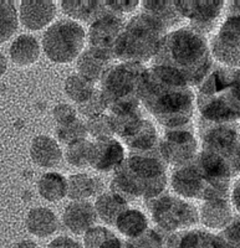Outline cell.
<instances>
[{"label":"cell","mask_w":240,"mask_h":248,"mask_svg":"<svg viewBox=\"0 0 240 248\" xmlns=\"http://www.w3.org/2000/svg\"><path fill=\"white\" fill-rule=\"evenodd\" d=\"M194 101L189 83L174 71L155 65L147 68L139 102L166 129L189 127Z\"/></svg>","instance_id":"1"},{"label":"cell","mask_w":240,"mask_h":248,"mask_svg":"<svg viewBox=\"0 0 240 248\" xmlns=\"http://www.w3.org/2000/svg\"><path fill=\"white\" fill-rule=\"evenodd\" d=\"M154 65L174 71L189 86L201 85L213 68L208 40L189 26L172 31L161 41Z\"/></svg>","instance_id":"2"},{"label":"cell","mask_w":240,"mask_h":248,"mask_svg":"<svg viewBox=\"0 0 240 248\" xmlns=\"http://www.w3.org/2000/svg\"><path fill=\"white\" fill-rule=\"evenodd\" d=\"M167 167L159 147L148 153H130L115 170L111 192L127 203L139 198L146 201L157 198L168 184Z\"/></svg>","instance_id":"3"},{"label":"cell","mask_w":240,"mask_h":248,"mask_svg":"<svg viewBox=\"0 0 240 248\" xmlns=\"http://www.w3.org/2000/svg\"><path fill=\"white\" fill-rule=\"evenodd\" d=\"M197 103L203 121L237 123L240 119V68L213 67L199 85Z\"/></svg>","instance_id":"4"},{"label":"cell","mask_w":240,"mask_h":248,"mask_svg":"<svg viewBox=\"0 0 240 248\" xmlns=\"http://www.w3.org/2000/svg\"><path fill=\"white\" fill-rule=\"evenodd\" d=\"M167 34V29L153 17L143 13L136 15L126 23L115 48V59L143 65L155 56Z\"/></svg>","instance_id":"5"},{"label":"cell","mask_w":240,"mask_h":248,"mask_svg":"<svg viewBox=\"0 0 240 248\" xmlns=\"http://www.w3.org/2000/svg\"><path fill=\"white\" fill-rule=\"evenodd\" d=\"M146 71L144 65L133 62L110 66L100 81V91L111 113L139 107V91Z\"/></svg>","instance_id":"6"},{"label":"cell","mask_w":240,"mask_h":248,"mask_svg":"<svg viewBox=\"0 0 240 248\" xmlns=\"http://www.w3.org/2000/svg\"><path fill=\"white\" fill-rule=\"evenodd\" d=\"M152 220L166 233L187 231L199 222V211L193 203L171 194L146 201Z\"/></svg>","instance_id":"7"},{"label":"cell","mask_w":240,"mask_h":248,"mask_svg":"<svg viewBox=\"0 0 240 248\" xmlns=\"http://www.w3.org/2000/svg\"><path fill=\"white\" fill-rule=\"evenodd\" d=\"M199 137L202 150L224 159L233 176L240 175V124L210 123L199 119Z\"/></svg>","instance_id":"8"},{"label":"cell","mask_w":240,"mask_h":248,"mask_svg":"<svg viewBox=\"0 0 240 248\" xmlns=\"http://www.w3.org/2000/svg\"><path fill=\"white\" fill-rule=\"evenodd\" d=\"M85 36V30L79 23L69 19L59 20L44 34V52L52 62L69 63L81 55Z\"/></svg>","instance_id":"9"},{"label":"cell","mask_w":240,"mask_h":248,"mask_svg":"<svg viewBox=\"0 0 240 248\" xmlns=\"http://www.w3.org/2000/svg\"><path fill=\"white\" fill-rule=\"evenodd\" d=\"M159 152L167 165L181 168L194 161L199 145L189 127L166 129L163 137L159 138Z\"/></svg>","instance_id":"10"},{"label":"cell","mask_w":240,"mask_h":248,"mask_svg":"<svg viewBox=\"0 0 240 248\" xmlns=\"http://www.w3.org/2000/svg\"><path fill=\"white\" fill-rule=\"evenodd\" d=\"M210 54L224 67L240 68V15H228L210 43Z\"/></svg>","instance_id":"11"},{"label":"cell","mask_w":240,"mask_h":248,"mask_svg":"<svg viewBox=\"0 0 240 248\" xmlns=\"http://www.w3.org/2000/svg\"><path fill=\"white\" fill-rule=\"evenodd\" d=\"M174 4L181 16L189 20V28L203 36L209 34L214 29L224 6V1L222 0H212V1L179 0L174 1Z\"/></svg>","instance_id":"12"},{"label":"cell","mask_w":240,"mask_h":248,"mask_svg":"<svg viewBox=\"0 0 240 248\" xmlns=\"http://www.w3.org/2000/svg\"><path fill=\"white\" fill-rule=\"evenodd\" d=\"M126 23L120 15L107 13L106 15L93 21L88 30L90 47L115 59V48L123 31Z\"/></svg>","instance_id":"13"},{"label":"cell","mask_w":240,"mask_h":248,"mask_svg":"<svg viewBox=\"0 0 240 248\" xmlns=\"http://www.w3.org/2000/svg\"><path fill=\"white\" fill-rule=\"evenodd\" d=\"M126 158L124 148L115 138L97 139L92 143L91 165L101 172L115 171Z\"/></svg>","instance_id":"14"},{"label":"cell","mask_w":240,"mask_h":248,"mask_svg":"<svg viewBox=\"0 0 240 248\" xmlns=\"http://www.w3.org/2000/svg\"><path fill=\"white\" fill-rule=\"evenodd\" d=\"M171 185L181 198L204 200L206 185L193 163L175 168L171 176Z\"/></svg>","instance_id":"15"},{"label":"cell","mask_w":240,"mask_h":248,"mask_svg":"<svg viewBox=\"0 0 240 248\" xmlns=\"http://www.w3.org/2000/svg\"><path fill=\"white\" fill-rule=\"evenodd\" d=\"M167 248H230L219 234L204 230H187L171 234Z\"/></svg>","instance_id":"16"},{"label":"cell","mask_w":240,"mask_h":248,"mask_svg":"<svg viewBox=\"0 0 240 248\" xmlns=\"http://www.w3.org/2000/svg\"><path fill=\"white\" fill-rule=\"evenodd\" d=\"M56 15V5L50 0H24L20 5V20L26 29L40 30Z\"/></svg>","instance_id":"17"},{"label":"cell","mask_w":240,"mask_h":248,"mask_svg":"<svg viewBox=\"0 0 240 248\" xmlns=\"http://www.w3.org/2000/svg\"><path fill=\"white\" fill-rule=\"evenodd\" d=\"M97 220L95 206L88 201H72L66 206L62 221L66 229L75 234H85Z\"/></svg>","instance_id":"18"},{"label":"cell","mask_w":240,"mask_h":248,"mask_svg":"<svg viewBox=\"0 0 240 248\" xmlns=\"http://www.w3.org/2000/svg\"><path fill=\"white\" fill-rule=\"evenodd\" d=\"M121 139L130 153H148L159 147L157 129L152 122L144 118Z\"/></svg>","instance_id":"19"},{"label":"cell","mask_w":240,"mask_h":248,"mask_svg":"<svg viewBox=\"0 0 240 248\" xmlns=\"http://www.w3.org/2000/svg\"><path fill=\"white\" fill-rule=\"evenodd\" d=\"M199 221L213 230H224L233 221V209L229 199L206 200L201 207Z\"/></svg>","instance_id":"20"},{"label":"cell","mask_w":240,"mask_h":248,"mask_svg":"<svg viewBox=\"0 0 240 248\" xmlns=\"http://www.w3.org/2000/svg\"><path fill=\"white\" fill-rule=\"evenodd\" d=\"M111 61V57L90 47L81 52V55L77 57V72L87 81L96 83L101 81L102 76L110 68Z\"/></svg>","instance_id":"21"},{"label":"cell","mask_w":240,"mask_h":248,"mask_svg":"<svg viewBox=\"0 0 240 248\" xmlns=\"http://www.w3.org/2000/svg\"><path fill=\"white\" fill-rule=\"evenodd\" d=\"M31 159L41 168L56 167L62 159L59 143L48 136H37L33 139L30 147Z\"/></svg>","instance_id":"22"},{"label":"cell","mask_w":240,"mask_h":248,"mask_svg":"<svg viewBox=\"0 0 240 248\" xmlns=\"http://www.w3.org/2000/svg\"><path fill=\"white\" fill-rule=\"evenodd\" d=\"M61 8L64 13L69 15L71 19L90 24L110 13L105 1H93V0L92 1L91 0H79V1L65 0V1H61Z\"/></svg>","instance_id":"23"},{"label":"cell","mask_w":240,"mask_h":248,"mask_svg":"<svg viewBox=\"0 0 240 248\" xmlns=\"http://www.w3.org/2000/svg\"><path fill=\"white\" fill-rule=\"evenodd\" d=\"M29 232L37 237H48L55 233L59 227L56 215L46 207H35L26 216Z\"/></svg>","instance_id":"24"},{"label":"cell","mask_w":240,"mask_h":248,"mask_svg":"<svg viewBox=\"0 0 240 248\" xmlns=\"http://www.w3.org/2000/svg\"><path fill=\"white\" fill-rule=\"evenodd\" d=\"M143 14L153 17L159 24L168 30L170 28L178 25L183 17L175 8L174 1H155V0H147L143 1Z\"/></svg>","instance_id":"25"},{"label":"cell","mask_w":240,"mask_h":248,"mask_svg":"<svg viewBox=\"0 0 240 248\" xmlns=\"http://www.w3.org/2000/svg\"><path fill=\"white\" fill-rule=\"evenodd\" d=\"M95 210L97 216L107 225L115 226L121 214L128 210V203L113 192H103L96 199Z\"/></svg>","instance_id":"26"},{"label":"cell","mask_w":240,"mask_h":248,"mask_svg":"<svg viewBox=\"0 0 240 248\" xmlns=\"http://www.w3.org/2000/svg\"><path fill=\"white\" fill-rule=\"evenodd\" d=\"M10 56L19 66L33 65L40 56V46L37 40L31 35H21L17 37L10 46Z\"/></svg>","instance_id":"27"},{"label":"cell","mask_w":240,"mask_h":248,"mask_svg":"<svg viewBox=\"0 0 240 248\" xmlns=\"http://www.w3.org/2000/svg\"><path fill=\"white\" fill-rule=\"evenodd\" d=\"M100 181L91 175L74 174L68 179V196L72 201H86L99 192Z\"/></svg>","instance_id":"28"},{"label":"cell","mask_w":240,"mask_h":248,"mask_svg":"<svg viewBox=\"0 0 240 248\" xmlns=\"http://www.w3.org/2000/svg\"><path fill=\"white\" fill-rule=\"evenodd\" d=\"M37 189L45 200L56 202L68 196V179L59 172H46L40 178Z\"/></svg>","instance_id":"29"},{"label":"cell","mask_w":240,"mask_h":248,"mask_svg":"<svg viewBox=\"0 0 240 248\" xmlns=\"http://www.w3.org/2000/svg\"><path fill=\"white\" fill-rule=\"evenodd\" d=\"M115 226L123 236L133 240L148 229V220L143 212L136 209H128L121 214Z\"/></svg>","instance_id":"30"},{"label":"cell","mask_w":240,"mask_h":248,"mask_svg":"<svg viewBox=\"0 0 240 248\" xmlns=\"http://www.w3.org/2000/svg\"><path fill=\"white\" fill-rule=\"evenodd\" d=\"M95 86L92 82L87 81L79 74L71 75L65 81V93L66 96L72 102L80 105L85 102L88 97L95 92Z\"/></svg>","instance_id":"31"},{"label":"cell","mask_w":240,"mask_h":248,"mask_svg":"<svg viewBox=\"0 0 240 248\" xmlns=\"http://www.w3.org/2000/svg\"><path fill=\"white\" fill-rule=\"evenodd\" d=\"M92 141L87 139L69 144L65 150V158L70 165L75 168H87L91 165Z\"/></svg>","instance_id":"32"},{"label":"cell","mask_w":240,"mask_h":248,"mask_svg":"<svg viewBox=\"0 0 240 248\" xmlns=\"http://www.w3.org/2000/svg\"><path fill=\"white\" fill-rule=\"evenodd\" d=\"M110 116L112 119L115 134L120 136L121 138L126 136L131 129H133L143 119L139 107L113 112Z\"/></svg>","instance_id":"33"},{"label":"cell","mask_w":240,"mask_h":248,"mask_svg":"<svg viewBox=\"0 0 240 248\" xmlns=\"http://www.w3.org/2000/svg\"><path fill=\"white\" fill-rule=\"evenodd\" d=\"M17 29V9L10 0H0V43L12 37Z\"/></svg>","instance_id":"34"},{"label":"cell","mask_w":240,"mask_h":248,"mask_svg":"<svg viewBox=\"0 0 240 248\" xmlns=\"http://www.w3.org/2000/svg\"><path fill=\"white\" fill-rule=\"evenodd\" d=\"M56 136L57 139L61 143L66 144V145L75 143V141L82 140V139H86V137L88 136L86 122H84L80 118H76L75 121L70 122L68 124L57 125Z\"/></svg>","instance_id":"35"},{"label":"cell","mask_w":240,"mask_h":248,"mask_svg":"<svg viewBox=\"0 0 240 248\" xmlns=\"http://www.w3.org/2000/svg\"><path fill=\"white\" fill-rule=\"evenodd\" d=\"M86 127H87L88 136H91L96 140L102 138H112L115 136L112 119H111L110 114H106V113L87 119Z\"/></svg>","instance_id":"36"},{"label":"cell","mask_w":240,"mask_h":248,"mask_svg":"<svg viewBox=\"0 0 240 248\" xmlns=\"http://www.w3.org/2000/svg\"><path fill=\"white\" fill-rule=\"evenodd\" d=\"M106 109H107V106H106V102L100 90H95V92L85 102L79 105V112L87 117L88 119L101 116L105 113Z\"/></svg>","instance_id":"37"},{"label":"cell","mask_w":240,"mask_h":248,"mask_svg":"<svg viewBox=\"0 0 240 248\" xmlns=\"http://www.w3.org/2000/svg\"><path fill=\"white\" fill-rule=\"evenodd\" d=\"M130 242L135 248H163V237L153 229H147L141 236L130 240Z\"/></svg>","instance_id":"38"},{"label":"cell","mask_w":240,"mask_h":248,"mask_svg":"<svg viewBox=\"0 0 240 248\" xmlns=\"http://www.w3.org/2000/svg\"><path fill=\"white\" fill-rule=\"evenodd\" d=\"M219 236L230 246V248H240V218L233 220Z\"/></svg>","instance_id":"39"},{"label":"cell","mask_w":240,"mask_h":248,"mask_svg":"<svg viewBox=\"0 0 240 248\" xmlns=\"http://www.w3.org/2000/svg\"><path fill=\"white\" fill-rule=\"evenodd\" d=\"M55 121L59 123V125L62 124H68L70 122L75 121L77 118V112L72 106L68 105V103H60L52 110Z\"/></svg>","instance_id":"40"},{"label":"cell","mask_w":240,"mask_h":248,"mask_svg":"<svg viewBox=\"0 0 240 248\" xmlns=\"http://www.w3.org/2000/svg\"><path fill=\"white\" fill-rule=\"evenodd\" d=\"M106 6L111 13L116 15H123L130 14L138 6L139 1L137 0H110V1H105Z\"/></svg>","instance_id":"41"},{"label":"cell","mask_w":240,"mask_h":248,"mask_svg":"<svg viewBox=\"0 0 240 248\" xmlns=\"http://www.w3.org/2000/svg\"><path fill=\"white\" fill-rule=\"evenodd\" d=\"M46 248H84L81 246V243H79L77 241L72 240L71 237L68 236H60L57 238H55L54 241H51Z\"/></svg>","instance_id":"42"},{"label":"cell","mask_w":240,"mask_h":248,"mask_svg":"<svg viewBox=\"0 0 240 248\" xmlns=\"http://www.w3.org/2000/svg\"><path fill=\"white\" fill-rule=\"evenodd\" d=\"M230 200H232L235 210L240 214V178L238 179L237 183L233 186L232 191H230Z\"/></svg>","instance_id":"43"},{"label":"cell","mask_w":240,"mask_h":248,"mask_svg":"<svg viewBox=\"0 0 240 248\" xmlns=\"http://www.w3.org/2000/svg\"><path fill=\"white\" fill-rule=\"evenodd\" d=\"M228 15H240V1L229 3Z\"/></svg>","instance_id":"44"},{"label":"cell","mask_w":240,"mask_h":248,"mask_svg":"<svg viewBox=\"0 0 240 248\" xmlns=\"http://www.w3.org/2000/svg\"><path fill=\"white\" fill-rule=\"evenodd\" d=\"M13 248H39V247H37L36 243L33 242V241L24 240V241H20V242H17Z\"/></svg>","instance_id":"45"},{"label":"cell","mask_w":240,"mask_h":248,"mask_svg":"<svg viewBox=\"0 0 240 248\" xmlns=\"http://www.w3.org/2000/svg\"><path fill=\"white\" fill-rule=\"evenodd\" d=\"M6 71V59L1 52H0V76H3Z\"/></svg>","instance_id":"46"},{"label":"cell","mask_w":240,"mask_h":248,"mask_svg":"<svg viewBox=\"0 0 240 248\" xmlns=\"http://www.w3.org/2000/svg\"><path fill=\"white\" fill-rule=\"evenodd\" d=\"M122 248H135V246L130 242V241H123V246Z\"/></svg>","instance_id":"47"}]
</instances>
